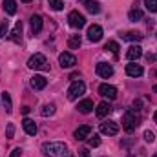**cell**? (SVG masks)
<instances>
[{
  "label": "cell",
  "mask_w": 157,
  "mask_h": 157,
  "mask_svg": "<svg viewBox=\"0 0 157 157\" xmlns=\"http://www.w3.org/2000/svg\"><path fill=\"white\" fill-rule=\"evenodd\" d=\"M42 154L44 157H73V154L68 150V146L64 143H44L42 144Z\"/></svg>",
  "instance_id": "cell-1"
},
{
  "label": "cell",
  "mask_w": 157,
  "mask_h": 157,
  "mask_svg": "<svg viewBox=\"0 0 157 157\" xmlns=\"http://www.w3.org/2000/svg\"><path fill=\"white\" fill-rule=\"evenodd\" d=\"M28 66H29L31 70H40V71H48V70H49L48 59H46L42 53H35V55H31L29 60H28Z\"/></svg>",
  "instance_id": "cell-2"
},
{
  "label": "cell",
  "mask_w": 157,
  "mask_h": 157,
  "mask_svg": "<svg viewBox=\"0 0 157 157\" xmlns=\"http://www.w3.org/2000/svg\"><path fill=\"white\" fill-rule=\"evenodd\" d=\"M137 117H135V112L133 110H128L124 115H122V128H124V132H128V133H132L135 128H137Z\"/></svg>",
  "instance_id": "cell-3"
},
{
  "label": "cell",
  "mask_w": 157,
  "mask_h": 157,
  "mask_svg": "<svg viewBox=\"0 0 157 157\" xmlns=\"http://www.w3.org/2000/svg\"><path fill=\"white\" fill-rule=\"evenodd\" d=\"M84 91H86V84H84L82 80H75V82L70 86V90H68V99H70V101H77L78 97L84 95Z\"/></svg>",
  "instance_id": "cell-4"
},
{
  "label": "cell",
  "mask_w": 157,
  "mask_h": 157,
  "mask_svg": "<svg viewBox=\"0 0 157 157\" xmlns=\"http://www.w3.org/2000/svg\"><path fill=\"white\" fill-rule=\"evenodd\" d=\"M99 93H101L104 99H108V101L117 99V88L112 86V84H101V86H99Z\"/></svg>",
  "instance_id": "cell-5"
},
{
  "label": "cell",
  "mask_w": 157,
  "mask_h": 157,
  "mask_svg": "<svg viewBox=\"0 0 157 157\" xmlns=\"http://www.w3.org/2000/svg\"><path fill=\"white\" fill-rule=\"evenodd\" d=\"M68 22H70V26L71 28H75V29H80L84 24H86V18L78 13V11H71L70 15H68Z\"/></svg>",
  "instance_id": "cell-6"
},
{
  "label": "cell",
  "mask_w": 157,
  "mask_h": 157,
  "mask_svg": "<svg viewBox=\"0 0 157 157\" xmlns=\"http://www.w3.org/2000/svg\"><path fill=\"white\" fill-rule=\"evenodd\" d=\"M101 133L104 135H117L119 133V124L113 121H104L101 122Z\"/></svg>",
  "instance_id": "cell-7"
},
{
  "label": "cell",
  "mask_w": 157,
  "mask_h": 157,
  "mask_svg": "<svg viewBox=\"0 0 157 157\" xmlns=\"http://www.w3.org/2000/svg\"><path fill=\"white\" fill-rule=\"evenodd\" d=\"M59 64H60L62 68H73V66L77 64V59H75V55L64 51V53L59 55Z\"/></svg>",
  "instance_id": "cell-8"
},
{
  "label": "cell",
  "mask_w": 157,
  "mask_h": 157,
  "mask_svg": "<svg viewBox=\"0 0 157 157\" xmlns=\"http://www.w3.org/2000/svg\"><path fill=\"white\" fill-rule=\"evenodd\" d=\"M141 57H143V48H141V46L133 44V46H130V48L126 49V59H128L130 62H135V60H139Z\"/></svg>",
  "instance_id": "cell-9"
},
{
  "label": "cell",
  "mask_w": 157,
  "mask_h": 157,
  "mask_svg": "<svg viewBox=\"0 0 157 157\" xmlns=\"http://www.w3.org/2000/svg\"><path fill=\"white\" fill-rule=\"evenodd\" d=\"M95 71H97V75L102 78H108L113 75V68L108 64V62H99L97 64V68H95Z\"/></svg>",
  "instance_id": "cell-10"
},
{
  "label": "cell",
  "mask_w": 157,
  "mask_h": 157,
  "mask_svg": "<svg viewBox=\"0 0 157 157\" xmlns=\"http://www.w3.org/2000/svg\"><path fill=\"white\" fill-rule=\"evenodd\" d=\"M88 39L91 40V42H99V40L102 39V28H101L99 24L90 26V28H88Z\"/></svg>",
  "instance_id": "cell-11"
},
{
  "label": "cell",
  "mask_w": 157,
  "mask_h": 157,
  "mask_svg": "<svg viewBox=\"0 0 157 157\" xmlns=\"http://www.w3.org/2000/svg\"><path fill=\"white\" fill-rule=\"evenodd\" d=\"M144 73V70H143V66L141 64H135V62H130V64H126V75H130V77H141Z\"/></svg>",
  "instance_id": "cell-12"
},
{
  "label": "cell",
  "mask_w": 157,
  "mask_h": 157,
  "mask_svg": "<svg viewBox=\"0 0 157 157\" xmlns=\"http://www.w3.org/2000/svg\"><path fill=\"white\" fill-rule=\"evenodd\" d=\"M73 135H75V139H77V141H84V139H88V137L91 135V126H88V124L78 126Z\"/></svg>",
  "instance_id": "cell-13"
},
{
  "label": "cell",
  "mask_w": 157,
  "mask_h": 157,
  "mask_svg": "<svg viewBox=\"0 0 157 157\" xmlns=\"http://www.w3.org/2000/svg\"><path fill=\"white\" fill-rule=\"evenodd\" d=\"M29 84H31V88H33V90H44V88H46V84H48V78L42 77V75H33L31 80H29Z\"/></svg>",
  "instance_id": "cell-14"
},
{
  "label": "cell",
  "mask_w": 157,
  "mask_h": 157,
  "mask_svg": "<svg viewBox=\"0 0 157 157\" xmlns=\"http://www.w3.org/2000/svg\"><path fill=\"white\" fill-rule=\"evenodd\" d=\"M9 39L13 40V42H17V44H20V40H22V22H20V20H18V22L15 24V28L11 29Z\"/></svg>",
  "instance_id": "cell-15"
},
{
  "label": "cell",
  "mask_w": 157,
  "mask_h": 157,
  "mask_svg": "<svg viewBox=\"0 0 157 157\" xmlns=\"http://www.w3.org/2000/svg\"><path fill=\"white\" fill-rule=\"evenodd\" d=\"M29 24H31L33 35H39L40 31H42V18H40V15H33V17L29 18Z\"/></svg>",
  "instance_id": "cell-16"
},
{
  "label": "cell",
  "mask_w": 157,
  "mask_h": 157,
  "mask_svg": "<svg viewBox=\"0 0 157 157\" xmlns=\"http://www.w3.org/2000/svg\"><path fill=\"white\" fill-rule=\"evenodd\" d=\"M22 128H24V132L28 133V135H35L37 133V124H35V121H31V119H24L22 121Z\"/></svg>",
  "instance_id": "cell-17"
},
{
  "label": "cell",
  "mask_w": 157,
  "mask_h": 157,
  "mask_svg": "<svg viewBox=\"0 0 157 157\" xmlns=\"http://www.w3.org/2000/svg\"><path fill=\"white\" fill-rule=\"evenodd\" d=\"M77 108H78L80 113H91V112H93V101H91V99H84V101L78 102Z\"/></svg>",
  "instance_id": "cell-18"
},
{
  "label": "cell",
  "mask_w": 157,
  "mask_h": 157,
  "mask_svg": "<svg viewBox=\"0 0 157 157\" xmlns=\"http://www.w3.org/2000/svg\"><path fill=\"white\" fill-rule=\"evenodd\" d=\"M2 104H4V110H6V113H11V112H13L11 95H9L7 91H4V93H2Z\"/></svg>",
  "instance_id": "cell-19"
},
{
  "label": "cell",
  "mask_w": 157,
  "mask_h": 157,
  "mask_svg": "<svg viewBox=\"0 0 157 157\" xmlns=\"http://www.w3.org/2000/svg\"><path fill=\"white\" fill-rule=\"evenodd\" d=\"M95 112H97V117H106V115L112 112V106H110L108 102H101Z\"/></svg>",
  "instance_id": "cell-20"
},
{
  "label": "cell",
  "mask_w": 157,
  "mask_h": 157,
  "mask_svg": "<svg viewBox=\"0 0 157 157\" xmlns=\"http://www.w3.org/2000/svg\"><path fill=\"white\" fill-rule=\"evenodd\" d=\"M84 6H86V9H88L91 15H97V13L101 11V6H99V2H95V0H84Z\"/></svg>",
  "instance_id": "cell-21"
},
{
  "label": "cell",
  "mask_w": 157,
  "mask_h": 157,
  "mask_svg": "<svg viewBox=\"0 0 157 157\" xmlns=\"http://www.w3.org/2000/svg\"><path fill=\"white\" fill-rule=\"evenodd\" d=\"M4 9L7 15H15L17 13V2L15 0H4Z\"/></svg>",
  "instance_id": "cell-22"
},
{
  "label": "cell",
  "mask_w": 157,
  "mask_h": 157,
  "mask_svg": "<svg viewBox=\"0 0 157 157\" xmlns=\"http://www.w3.org/2000/svg\"><path fill=\"white\" fill-rule=\"evenodd\" d=\"M122 39L128 40V42H139V40L143 39V35L139 31H128L126 35H122Z\"/></svg>",
  "instance_id": "cell-23"
},
{
  "label": "cell",
  "mask_w": 157,
  "mask_h": 157,
  "mask_svg": "<svg viewBox=\"0 0 157 157\" xmlns=\"http://www.w3.org/2000/svg\"><path fill=\"white\" fill-rule=\"evenodd\" d=\"M80 42H82L80 40V35H71L70 40H68V48L70 49H78L80 48Z\"/></svg>",
  "instance_id": "cell-24"
},
{
  "label": "cell",
  "mask_w": 157,
  "mask_h": 157,
  "mask_svg": "<svg viewBox=\"0 0 157 157\" xmlns=\"http://www.w3.org/2000/svg\"><path fill=\"white\" fill-rule=\"evenodd\" d=\"M128 18H130L132 22H139V20H143V11H141V9H132V11L128 13Z\"/></svg>",
  "instance_id": "cell-25"
},
{
  "label": "cell",
  "mask_w": 157,
  "mask_h": 157,
  "mask_svg": "<svg viewBox=\"0 0 157 157\" xmlns=\"http://www.w3.org/2000/svg\"><path fill=\"white\" fill-rule=\"evenodd\" d=\"M55 113V106L53 104H46V106H42V110H40V115L42 117H49V115H53Z\"/></svg>",
  "instance_id": "cell-26"
},
{
  "label": "cell",
  "mask_w": 157,
  "mask_h": 157,
  "mask_svg": "<svg viewBox=\"0 0 157 157\" xmlns=\"http://www.w3.org/2000/svg\"><path fill=\"white\" fill-rule=\"evenodd\" d=\"M88 144H90L91 148H97V146L101 144V139H99V135H95V133H93V135H90V137H88Z\"/></svg>",
  "instance_id": "cell-27"
},
{
  "label": "cell",
  "mask_w": 157,
  "mask_h": 157,
  "mask_svg": "<svg viewBox=\"0 0 157 157\" xmlns=\"http://www.w3.org/2000/svg\"><path fill=\"white\" fill-rule=\"evenodd\" d=\"M144 6L150 13H157V0H144Z\"/></svg>",
  "instance_id": "cell-28"
},
{
  "label": "cell",
  "mask_w": 157,
  "mask_h": 157,
  "mask_svg": "<svg viewBox=\"0 0 157 157\" xmlns=\"http://www.w3.org/2000/svg\"><path fill=\"white\" fill-rule=\"evenodd\" d=\"M104 49H108V51H112V53H115V55H117V53H119V44L115 42V40H110V42L106 44V48H104Z\"/></svg>",
  "instance_id": "cell-29"
},
{
  "label": "cell",
  "mask_w": 157,
  "mask_h": 157,
  "mask_svg": "<svg viewBox=\"0 0 157 157\" xmlns=\"http://www.w3.org/2000/svg\"><path fill=\"white\" fill-rule=\"evenodd\" d=\"M49 6H51V9H55V11H60V9L64 7L62 0H49Z\"/></svg>",
  "instance_id": "cell-30"
},
{
  "label": "cell",
  "mask_w": 157,
  "mask_h": 157,
  "mask_svg": "<svg viewBox=\"0 0 157 157\" xmlns=\"http://www.w3.org/2000/svg\"><path fill=\"white\" fill-rule=\"evenodd\" d=\"M13 135H15V124L9 122L7 128H6V137H7V139H13Z\"/></svg>",
  "instance_id": "cell-31"
},
{
  "label": "cell",
  "mask_w": 157,
  "mask_h": 157,
  "mask_svg": "<svg viewBox=\"0 0 157 157\" xmlns=\"http://www.w3.org/2000/svg\"><path fill=\"white\" fill-rule=\"evenodd\" d=\"M154 139H155V135H154V132H150V130H146V132H144V141H146V143H154Z\"/></svg>",
  "instance_id": "cell-32"
},
{
  "label": "cell",
  "mask_w": 157,
  "mask_h": 157,
  "mask_svg": "<svg viewBox=\"0 0 157 157\" xmlns=\"http://www.w3.org/2000/svg\"><path fill=\"white\" fill-rule=\"evenodd\" d=\"M7 33V20H2L0 22V39Z\"/></svg>",
  "instance_id": "cell-33"
},
{
  "label": "cell",
  "mask_w": 157,
  "mask_h": 157,
  "mask_svg": "<svg viewBox=\"0 0 157 157\" xmlns=\"http://www.w3.org/2000/svg\"><path fill=\"white\" fill-rule=\"evenodd\" d=\"M78 157H91L90 155V150L88 148H80L78 150Z\"/></svg>",
  "instance_id": "cell-34"
},
{
  "label": "cell",
  "mask_w": 157,
  "mask_h": 157,
  "mask_svg": "<svg viewBox=\"0 0 157 157\" xmlns=\"http://www.w3.org/2000/svg\"><path fill=\"white\" fill-rule=\"evenodd\" d=\"M20 154H22V150H20V148H15V150L11 152V155H9V157H20Z\"/></svg>",
  "instance_id": "cell-35"
},
{
  "label": "cell",
  "mask_w": 157,
  "mask_h": 157,
  "mask_svg": "<svg viewBox=\"0 0 157 157\" xmlns=\"http://www.w3.org/2000/svg\"><path fill=\"white\" fill-rule=\"evenodd\" d=\"M155 59H157V55H152V53H148V55H146V60H150V62H154Z\"/></svg>",
  "instance_id": "cell-36"
},
{
  "label": "cell",
  "mask_w": 157,
  "mask_h": 157,
  "mask_svg": "<svg viewBox=\"0 0 157 157\" xmlns=\"http://www.w3.org/2000/svg\"><path fill=\"white\" fill-rule=\"evenodd\" d=\"M29 110H31L29 106H24V108H22V113H24V115H28V113H29Z\"/></svg>",
  "instance_id": "cell-37"
},
{
  "label": "cell",
  "mask_w": 157,
  "mask_h": 157,
  "mask_svg": "<svg viewBox=\"0 0 157 157\" xmlns=\"http://www.w3.org/2000/svg\"><path fill=\"white\" fill-rule=\"evenodd\" d=\"M154 121H155V122H157V112H155V113H154Z\"/></svg>",
  "instance_id": "cell-38"
},
{
  "label": "cell",
  "mask_w": 157,
  "mask_h": 157,
  "mask_svg": "<svg viewBox=\"0 0 157 157\" xmlns=\"http://www.w3.org/2000/svg\"><path fill=\"white\" fill-rule=\"evenodd\" d=\"M154 91H155V93H157V84H155V86H154Z\"/></svg>",
  "instance_id": "cell-39"
},
{
  "label": "cell",
  "mask_w": 157,
  "mask_h": 157,
  "mask_svg": "<svg viewBox=\"0 0 157 157\" xmlns=\"http://www.w3.org/2000/svg\"><path fill=\"white\" fill-rule=\"evenodd\" d=\"M22 2H26V4H28V2H31V0H22Z\"/></svg>",
  "instance_id": "cell-40"
},
{
  "label": "cell",
  "mask_w": 157,
  "mask_h": 157,
  "mask_svg": "<svg viewBox=\"0 0 157 157\" xmlns=\"http://www.w3.org/2000/svg\"><path fill=\"white\" fill-rule=\"evenodd\" d=\"M154 157H157V154H155V155H154Z\"/></svg>",
  "instance_id": "cell-41"
}]
</instances>
